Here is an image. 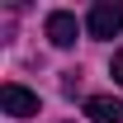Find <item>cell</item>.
I'll return each instance as SVG.
<instances>
[{"mask_svg":"<svg viewBox=\"0 0 123 123\" xmlns=\"http://www.w3.org/2000/svg\"><path fill=\"white\" fill-rule=\"evenodd\" d=\"M85 33L90 38H118L123 33V5L118 0H95L85 14Z\"/></svg>","mask_w":123,"mask_h":123,"instance_id":"1","label":"cell"},{"mask_svg":"<svg viewBox=\"0 0 123 123\" xmlns=\"http://www.w3.org/2000/svg\"><path fill=\"white\" fill-rule=\"evenodd\" d=\"M0 109H5L10 118H33L43 104H38V95L24 90V85H5V90H0Z\"/></svg>","mask_w":123,"mask_h":123,"instance_id":"2","label":"cell"},{"mask_svg":"<svg viewBox=\"0 0 123 123\" xmlns=\"http://www.w3.org/2000/svg\"><path fill=\"white\" fill-rule=\"evenodd\" d=\"M76 33H80V24H76L71 10H52V14H47V43L52 47H71Z\"/></svg>","mask_w":123,"mask_h":123,"instance_id":"3","label":"cell"},{"mask_svg":"<svg viewBox=\"0 0 123 123\" xmlns=\"http://www.w3.org/2000/svg\"><path fill=\"white\" fill-rule=\"evenodd\" d=\"M85 118H95V123H123V99H114V95H90V99H85Z\"/></svg>","mask_w":123,"mask_h":123,"instance_id":"4","label":"cell"},{"mask_svg":"<svg viewBox=\"0 0 123 123\" xmlns=\"http://www.w3.org/2000/svg\"><path fill=\"white\" fill-rule=\"evenodd\" d=\"M109 76H114V80H118V85H123V47H118V52H114V62H109Z\"/></svg>","mask_w":123,"mask_h":123,"instance_id":"5","label":"cell"}]
</instances>
